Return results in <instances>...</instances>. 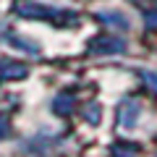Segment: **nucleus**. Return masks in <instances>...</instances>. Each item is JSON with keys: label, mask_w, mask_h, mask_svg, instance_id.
I'll list each match as a JSON object with an SVG mask.
<instances>
[{"label": "nucleus", "mask_w": 157, "mask_h": 157, "mask_svg": "<svg viewBox=\"0 0 157 157\" xmlns=\"http://www.w3.org/2000/svg\"><path fill=\"white\" fill-rule=\"evenodd\" d=\"M71 105H73V97L71 94H60L55 100V110L58 113H68V110H71Z\"/></svg>", "instance_id": "obj_4"}, {"label": "nucleus", "mask_w": 157, "mask_h": 157, "mask_svg": "<svg viewBox=\"0 0 157 157\" xmlns=\"http://www.w3.org/2000/svg\"><path fill=\"white\" fill-rule=\"evenodd\" d=\"M26 76V66L11 60H0V78H24Z\"/></svg>", "instance_id": "obj_1"}, {"label": "nucleus", "mask_w": 157, "mask_h": 157, "mask_svg": "<svg viewBox=\"0 0 157 157\" xmlns=\"http://www.w3.org/2000/svg\"><path fill=\"white\" fill-rule=\"evenodd\" d=\"M92 47L97 52H121L123 50V42L121 39H97V42H92Z\"/></svg>", "instance_id": "obj_2"}, {"label": "nucleus", "mask_w": 157, "mask_h": 157, "mask_svg": "<svg viewBox=\"0 0 157 157\" xmlns=\"http://www.w3.org/2000/svg\"><path fill=\"white\" fill-rule=\"evenodd\" d=\"M144 81H149V84L155 86V92H157V76H152V73H144Z\"/></svg>", "instance_id": "obj_6"}, {"label": "nucleus", "mask_w": 157, "mask_h": 157, "mask_svg": "<svg viewBox=\"0 0 157 157\" xmlns=\"http://www.w3.org/2000/svg\"><path fill=\"white\" fill-rule=\"evenodd\" d=\"M134 121H136V105H134V102H126V105L121 107V123L131 126Z\"/></svg>", "instance_id": "obj_3"}, {"label": "nucleus", "mask_w": 157, "mask_h": 157, "mask_svg": "<svg viewBox=\"0 0 157 157\" xmlns=\"http://www.w3.org/2000/svg\"><path fill=\"white\" fill-rule=\"evenodd\" d=\"M6 134H8V121L0 115V136H6Z\"/></svg>", "instance_id": "obj_5"}]
</instances>
